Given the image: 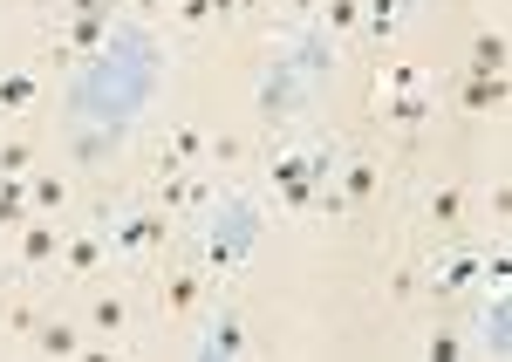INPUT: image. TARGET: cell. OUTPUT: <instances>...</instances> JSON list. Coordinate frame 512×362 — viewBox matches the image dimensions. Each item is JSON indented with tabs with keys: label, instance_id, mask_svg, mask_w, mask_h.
<instances>
[{
	"label": "cell",
	"instance_id": "1",
	"mask_svg": "<svg viewBox=\"0 0 512 362\" xmlns=\"http://www.w3.org/2000/svg\"><path fill=\"white\" fill-rule=\"evenodd\" d=\"M103 260H110V226H62V253H55V281L69 287H89L103 274Z\"/></svg>",
	"mask_w": 512,
	"mask_h": 362
},
{
	"label": "cell",
	"instance_id": "2",
	"mask_svg": "<svg viewBox=\"0 0 512 362\" xmlns=\"http://www.w3.org/2000/svg\"><path fill=\"white\" fill-rule=\"evenodd\" d=\"M103 219H110V212H103ZM110 246H117V253H130V260L164 253V246H171V212H164V205H137V212L110 219Z\"/></svg>",
	"mask_w": 512,
	"mask_h": 362
},
{
	"label": "cell",
	"instance_id": "3",
	"mask_svg": "<svg viewBox=\"0 0 512 362\" xmlns=\"http://www.w3.org/2000/svg\"><path fill=\"white\" fill-rule=\"evenodd\" d=\"M55 253H62V219L35 212V219L21 226V240H14V274H41V267H55Z\"/></svg>",
	"mask_w": 512,
	"mask_h": 362
},
{
	"label": "cell",
	"instance_id": "4",
	"mask_svg": "<svg viewBox=\"0 0 512 362\" xmlns=\"http://www.w3.org/2000/svg\"><path fill=\"white\" fill-rule=\"evenodd\" d=\"M205 267H171V274H158V315H171V322H185V315H198V301H205Z\"/></svg>",
	"mask_w": 512,
	"mask_h": 362
},
{
	"label": "cell",
	"instance_id": "5",
	"mask_svg": "<svg viewBox=\"0 0 512 362\" xmlns=\"http://www.w3.org/2000/svg\"><path fill=\"white\" fill-rule=\"evenodd\" d=\"M82 328H96V335H110V342H117V335L137 328V301H130L123 287H96V294H89V308H82Z\"/></svg>",
	"mask_w": 512,
	"mask_h": 362
},
{
	"label": "cell",
	"instance_id": "6",
	"mask_svg": "<svg viewBox=\"0 0 512 362\" xmlns=\"http://www.w3.org/2000/svg\"><path fill=\"white\" fill-rule=\"evenodd\" d=\"M28 349H35V356H89L82 322H62V315H41L35 335H28Z\"/></svg>",
	"mask_w": 512,
	"mask_h": 362
},
{
	"label": "cell",
	"instance_id": "7",
	"mask_svg": "<svg viewBox=\"0 0 512 362\" xmlns=\"http://www.w3.org/2000/svg\"><path fill=\"white\" fill-rule=\"evenodd\" d=\"M478 274H485L478 253H444V260H431V294H465V287H478Z\"/></svg>",
	"mask_w": 512,
	"mask_h": 362
},
{
	"label": "cell",
	"instance_id": "8",
	"mask_svg": "<svg viewBox=\"0 0 512 362\" xmlns=\"http://www.w3.org/2000/svg\"><path fill=\"white\" fill-rule=\"evenodd\" d=\"M335 171H342V199H349V212L383 192V164H376V158H342Z\"/></svg>",
	"mask_w": 512,
	"mask_h": 362
},
{
	"label": "cell",
	"instance_id": "9",
	"mask_svg": "<svg viewBox=\"0 0 512 362\" xmlns=\"http://www.w3.org/2000/svg\"><path fill=\"white\" fill-rule=\"evenodd\" d=\"M28 205H35V212H48V219H62V212H69V178H62V171H28Z\"/></svg>",
	"mask_w": 512,
	"mask_h": 362
},
{
	"label": "cell",
	"instance_id": "10",
	"mask_svg": "<svg viewBox=\"0 0 512 362\" xmlns=\"http://www.w3.org/2000/svg\"><path fill=\"white\" fill-rule=\"evenodd\" d=\"M41 96V82L28 69H0V117H28Z\"/></svg>",
	"mask_w": 512,
	"mask_h": 362
},
{
	"label": "cell",
	"instance_id": "11",
	"mask_svg": "<svg viewBox=\"0 0 512 362\" xmlns=\"http://www.w3.org/2000/svg\"><path fill=\"white\" fill-rule=\"evenodd\" d=\"M35 219V205H28V178H0V233H21Z\"/></svg>",
	"mask_w": 512,
	"mask_h": 362
},
{
	"label": "cell",
	"instance_id": "12",
	"mask_svg": "<svg viewBox=\"0 0 512 362\" xmlns=\"http://www.w3.org/2000/svg\"><path fill=\"white\" fill-rule=\"evenodd\" d=\"M103 35H110V14H69V21H62V41H69L76 55H96Z\"/></svg>",
	"mask_w": 512,
	"mask_h": 362
},
{
	"label": "cell",
	"instance_id": "13",
	"mask_svg": "<svg viewBox=\"0 0 512 362\" xmlns=\"http://www.w3.org/2000/svg\"><path fill=\"white\" fill-rule=\"evenodd\" d=\"M424 219H431L437 233H451V226L465 219V185H431V199H424Z\"/></svg>",
	"mask_w": 512,
	"mask_h": 362
},
{
	"label": "cell",
	"instance_id": "14",
	"mask_svg": "<svg viewBox=\"0 0 512 362\" xmlns=\"http://www.w3.org/2000/svg\"><path fill=\"white\" fill-rule=\"evenodd\" d=\"M205 356H246V328H239V315H233V308H226V315H212Z\"/></svg>",
	"mask_w": 512,
	"mask_h": 362
},
{
	"label": "cell",
	"instance_id": "15",
	"mask_svg": "<svg viewBox=\"0 0 512 362\" xmlns=\"http://www.w3.org/2000/svg\"><path fill=\"white\" fill-rule=\"evenodd\" d=\"M458 103H465L472 117H485V110H499V103H506V82H499V76H465Z\"/></svg>",
	"mask_w": 512,
	"mask_h": 362
},
{
	"label": "cell",
	"instance_id": "16",
	"mask_svg": "<svg viewBox=\"0 0 512 362\" xmlns=\"http://www.w3.org/2000/svg\"><path fill=\"white\" fill-rule=\"evenodd\" d=\"M383 117L410 130V123H424V117H431V96H417V89H390V96H383Z\"/></svg>",
	"mask_w": 512,
	"mask_h": 362
},
{
	"label": "cell",
	"instance_id": "17",
	"mask_svg": "<svg viewBox=\"0 0 512 362\" xmlns=\"http://www.w3.org/2000/svg\"><path fill=\"white\" fill-rule=\"evenodd\" d=\"M472 76H506V35H478L472 41Z\"/></svg>",
	"mask_w": 512,
	"mask_h": 362
},
{
	"label": "cell",
	"instance_id": "18",
	"mask_svg": "<svg viewBox=\"0 0 512 362\" xmlns=\"http://www.w3.org/2000/svg\"><path fill=\"white\" fill-rule=\"evenodd\" d=\"M28 171H35V144L28 137H7L0 144V178H28Z\"/></svg>",
	"mask_w": 512,
	"mask_h": 362
},
{
	"label": "cell",
	"instance_id": "19",
	"mask_svg": "<svg viewBox=\"0 0 512 362\" xmlns=\"http://www.w3.org/2000/svg\"><path fill=\"white\" fill-rule=\"evenodd\" d=\"M396 14H403V0H369V35L390 41L396 35Z\"/></svg>",
	"mask_w": 512,
	"mask_h": 362
},
{
	"label": "cell",
	"instance_id": "20",
	"mask_svg": "<svg viewBox=\"0 0 512 362\" xmlns=\"http://www.w3.org/2000/svg\"><path fill=\"white\" fill-rule=\"evenodd\" d=\"M171 151H178L185 164H205V137H198L192 123H178V130H171Z\"/></svg>",
	"mask_w": 512,
	"mask_h": 362
},
{
	"label": "cell",
	"instance_id": "21",
	"mask_svg": "<svg viewBox=\"0 0 512 362\" xmlns=\"http://www.w3.org/2000/svg\"><path fill=\"white\" fill-rule=\"evenodd\" d=\"M239 158H246L239 137H212V144H205V164H239Z\"/></svg>",
	"mask_w": 512,
	"mask_h": 362
},
{
	"label": "cell",
	"instance_id": "22",
	"mask_svg": "<svg viewBox=\"0 0 512 362\" xmlns=\"http://www.w3.org/2000/svg\"><path fill=\"white\" fill-rule=\"evenodd\" d=\"M212 14H219V0H178V21H185V28H205Z\"/></svg>",
	"mask_w": 512,
	"mask_h": 362
},
{
	"label": "cell",
	"instance_id": "23",
	"mask_svg": "<svg viewBox=\"0 0 512 362\" xmlns=\"http://www.w3.org/2000/svg\"><path fill=\"white\" fill-rule=\"evenodd\" d=\"M355 14H362V0H328V28H355Z\"/></svg>",
	"mask_w": 512,
	"mask_h": 362
},
{
	"label": "cell",
	"instance_id": "24",
	"mask_svg": "<svg viewBox=\"0 0 512 362\" xmlns=\"http://www.w3.org/2000/svg\"><path fill=\"white\" fill-rule=\"evenodd\" d=\"M417 287H424V281H417V267H396V274H390V294H396V301H410Z\"/></svg>",
	"mask_w": 512,
	"mask_h": 362
},
{
	"label": "cell",
	"instance_id": "25",
	"mask_svg": "<svg viewBox=\"0 0 512 362\" xmlns=\"http://www.w3.org/2000/svg\"><path fill=\"white\" fill-rule=\"evenodd\" d=\"M431 356L451 362V356H465V342H458V335H431Z\"/></svg>",
	"mask_w": 512,
	"mask_h": 362
},
{
	"label": "cell",
	"instance_id": "26",
	"mask_svg": "<svg viewBox=\"0 0 512 362\" xmlns=\"http://www.w3.org/2000/svg\"><path fill=\"white\" fill-rule=\"evenodd\" d=\"M62 14H110V0H62Z\"/></svg>",
	"mask_w": 512,
	"mask_h": 362
},
{
	"label": "cell",
	"instance_id": "27",
	"mask_svg": "<svg viewBox=\"0 0 512 362\" xmlns=\"http://www.w3.org/2000/svg\"><path fill=\"white\" fill-rule=\"evenodd\" d=\"M137 7H164V0H137Z\"/></svg>",
	"mask_w": 512,
	"mask_h": 362
},
{
	"label": "cell",
	"instance_id": "28",
	"mask_svg": "<svg viewBox=\"0 0 512 362\" xmlns=\"http://www.w3.org/2000/svg\"><path fill=\"white\" fill-rule=\"evenodd\" d=\"M403 7H410V0H403Z\"/></svg>",
	"mask_w": 512,
	"mask_h": 362
}]
</instances>
